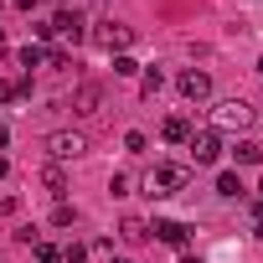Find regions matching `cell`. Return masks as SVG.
<instances>
[{
    "label": "cell",
    "mask_w": 263,
    "mask_h": 263,
    "mask_svg": "<svg viewBox=\"0 0 263 263\" xmlns=\"http://www.w3.org/2000/svg\"><path fill=\"white\" fill-rule=\"evenodd\" d=\"M6 145H11V129H6V124H0V150H6Z\"/></svg>",
    "instance_id": "26"
},
{
    "label": "cell",
    "mask_w": 263,
    "mask_h": 263,
    "mask_svg": "<svg viewBox=\"0 0 263 263\" xmlns=\"http://www.w3.org/2000/svg\"><path fill=\"white\" fill-rule=\"evenodd\" d=\"M114 263H129V258H114Z\"/></svg>",
    "instance_id": "31"
},
{
    "label": "cell",
    "mask_w": 263,
    "mask_h": 263,
    "mask_svg": "<svg viewBox=\"0 0 263 263\" xmlns=\"http://www.w3.org/2000/svg\"><path fill=\"white\" fill-rule=\"evenodd\" d=\"M52 31H57L62 42H83V16H78V11H57V16H52Z\"/></svg>",
    "instance_id": "8"
},
{
    "label": "cell",
    "mask_w": 263,
    "mask_h": 263,
    "mask_svg": "<svg viewBox=\"0 0 263 263\" xmlns=\"http://www.w3.org/2000/svg\"><path fill=\"white\" fill-rule=\"evenodd\" d=\"M135 72H140V62L129 57V52H119V57H114V78H135Z\"/></svg>",
    "instance_id": "16"
},
{
    "label": "cell",
    "mask_w": 263,
    "mask_h": 263,
    "mask_svg": "<svg viewBox=\"0 0 263 263\" xmlns=\"http://www.w3.org/2000/svg\"><path fill=\"white\" fill-rule=\"evenodd\" d=\"M258 72H263V57H258Z\"/></svg>",
    "instance_id": "30"
},
{
    "label": "cell",
    "mask_w": 263,
    "mask_h": 263,
    "mask_svg": "<svg viewBox=\"0 0 263 263\" xmlns=\"http://www.w3.org/2000/svg\"><path fill=\"white\" fill-rule=\"evenodd\" d=\"M11 6H16V11H31V6H36V0H11Z\"/></svg>",
    "instance_id": "27"
},
{
    "label": "cell",
    "mask_w": 263,
    "mask_h": 263,
    "mask_svg": "<svg viewBox=\"0 0 263 263\" xmlns=\"http://www.w3.org/2000/svg\"><path fill=\"white\" fill-rule=\"evenodd\" d=\"M103 108V83H78L72 88V114H98Z\"/></svg>",
    "instance_id": "7"
},
{
    "label": "cell",
    "mask_w": 263,
    "mask_h": 263,
    "mask_svg": "<svg viewBox=\"0 0 263 263\" xmlns=\"http://www.w3.org/2000/svg\"><path fill=\"white\" fill-rule=\"evenodd\" d=\"M47 155L52 160H78V155H88V135H78V129H57V135H47Z\"/></svg>",
    "instance_id": "3"
},
{
    "label": "cell",
    "mask_w": 263,
    "mask_h": 263,
    "mask_svg": "<svg viewBox=\"0 0 263 263\" xmlns=\"http://www.w3.org/2000/svg\"><path fill=\"white\" fill-rule=\"evenodd\" d=\"M181 263H201V258H196V253H181Z\"/></svg>",
    "instance_id": "29"
},
{
    "label": "cell",
    "mask_w": 263,
    "mask_h": 263,
    "mask_svg": "<svg viewBox=\"0 0 263 263\" xmlns=\"http://www.w3.org/2000/svg\"><path fill=\"white\" fill-rule=\"evenodd\" d=\"M6 171H11V160H6V155H0V181H6Z\"/></svg>",
    "instance_id": "28"
},
{
    "label": "cell",
    "mask_w": 263,
    "mask_h": 263,
    "mask_svg": "<svg viewBox=\"0 0 263 263\" xmlns=\"http://www.w3.org/2000/svg\"><path fill=\"white\" fill-rule=\"evenodd\" d=\"M212 119H217V129H248V124H253V108H248L242 98H222V103L212 108Z\"/></svg>",
    "instance_id": "5"
},
{
    "label": "cell",
    "mask_w": 263,
    "mask_h": 263,
    "mask_svg": "<svg viewBox=\"0 0 263 263\" xmlns=\"http://www.w3.org/2000/svg\"><path fill=\"white\" fill-rule=\"evenodd\" d=\"M242 191H248V186H242V181H237L232 171H222V176H217V196H227V201H237Z\"/></svg>",
    "instance_id": "13"
},
{
    "label": "cell",
    "mask_w": 263,
    "mask_h": 263,
    "mask_svg": "<svg viewBox=\"0 0 263 263\" xmlns=\"http://www.w3.org/2000/svg\"><path fill=\"white\" fill-rule=\"evenodd\" d=\"M176 88H181V98H191V103H206V98H212V78H206L201 67L181 72V78H176Z\"/></svg>",
    "instance_id": "6"
},
{
    "label": "cell",
    "mask_w": 263,
    "mask_h": 263,
    "mask_svg": "<svg viewBox=\"0 0 263 263\" xmlns=\"http://www.w3.org/2000/svg\"><path fill=\"white\" fill-rule=\"evenodd\" d=\"M16 98H21V93H16V83H11V78H0V103H16Z\"/></svg>",
    "instance_id": "23"
},
{
    "label": "cell",
    "mask_w": 263,
    "mask_h": 263,
    "mask_svg": "<svg viewBox=\"0 0 263 263\" xmlns=\"http://www.w3.org/2000/svg\"><path fill=\"white\" fill-rule=\"evenodd\" d=\"M145 186H150V196H176V191L191 186V165H176V160L171 165H155V176Z\"/></svg>",
    "instance_id": "1"
},
{
    "label": "cell",
    "mask_w": 263,
    "mask_h": 263,
    "mask_svg": "<svg viewBox=\"0 0 263 263\" xmlns=\"http://www.w3.org/2000/svg\"><path fill=\"white\" fill-rule=\"evenodd\" d=\"M93 42H98V47H103L108 57H119V52H129V42H135V31H129V26H119V21H98Z\"/></svg>",
    "instance_id": "4"
},
{
    "label": "cell",
    "mask_w": 263,
    "mask_h": 263,
    "mask_svg": "<svg viewBox=\"0 0 263 263\" xmlns=\"http://www.w3.org/2000/svg\"><path fill=\"white\" fill-rule=\"evenodd\" d=\"M42 186H47V191H52V196H57V201H62V196H67V176H62V165H57V160H52V165H47V171H42Z\"/></svg>",
    "instance_id": "11"
},
{
    "label": "cell",
    "mask_w": 263,
    "mask_h": 263,
    "mask_svg": "<svg viewBox=\"0 0 263 263\" xmlns=\"http://www.w3.org/2000/svg\"><path fill=\"white\" fill-rule=\"evenodd\" d=\"M160 88H165V72H160V67H150V72L140 78V93H145V98H155Z\"/></svg>",
    "instance_id": "15"
},
{
    "label": "cell",
    "mask_w": 263,
    "mask_h": 263,
    "mask_svg": "<svg viewBox=\"0 0 263 263\" xmlns=\"http://www.w3.org/2000/svg\"><path fill=\"white\" fill-rule=\"evenodd\" d=\"M119 237H124V242H145V237H150L145 217H124V222H119Z\"/></svg>",
    "instance_id": "12"
},
{
    "label": "cell",
    "mask_w": 263,
    "mask_h": 263,
    "mask_svg": "<svg viewBox=\"0 0 263 263\" xmlns=\"http://www.w3.org/2000/svg\"><path fill=\"white\" fill-rule=\"evenodd\" d=\"M83 258H88L83 242H67V248H62V263H83Z\"/></svg>",
    "instance_id": "22"
},
{
    "label": "cell",
    "mask_w": 263,
    "mask_h": 263,
    "mask_svg": "<svg viewBox=\"0 0 263 263\" xmlns=\"http://www.w3.org/2000/svg\"><path fill=\"white\" fill-rule=\"evenodd\" d=\"M129 186H135L129 171H114V176H108V196H129Z\"/></svg>",
    "instance_id": "17"
},
{
    "label": "cell",
    "mask_w": 263,
    "mask_h": 263,
    "mask_svg": "<svg viewBox=\"0 0 263 263\" xmlns=\"http://www.w3.org/2000/svg\"><path fill=\"white\" fill-rule=\"evenodd\" d=\"M232 155H237V165H258V160H263V150H258L253 140H237V145H232Z\"/></svg>",
    "instance_id": "14"
},
{
    "label": "cell",
    "mask_w": 263,
    "mask_h": 263,
    "mask_svg": "<svg viewBox=\"0 0 263 263\" xmlns=\"http://www.w3.org/2000/svg\"><path fill=\"white\" fill-rule=\"evenodd\" d=\"M253 227H263V196L253 201Z\"/></svg>",
    "instance_id": "25"
},
{
    "label": "cell",
    "mask_w": 263,
    "mask_h": 263,
    "mask_svg": "<svg viewBox=\"0 0 263 263\" xmlns=\"http://www.w3.org/2000/svg\"><path fill=\"white\" fill-rule=\"evenodd\" d=\"M42 62H47V47H36V42L21 47V67H42Z\"/></svg>",
    "instance_id": "18"
},
{
    "label": "cell",
    "mask_w": 263,
    "mask_h": 263,
    "mask_svg": "<svg viewBox=\"0 0 263 263\" xmlns=\"http://www.w3.org/2000/svg\"><path fill=\"white\" fill-rule=\"evenodd\" d=\"M155 237H160L165 248H181V253H186V242H191V227H186V222H155Z\"/></svg>",
    "instance_id": "9"
},
{
    "label": "cell",
    "mask_w": 263,
    "mask_h": 263,
    "mask_svg": "<svg viewBox=\"0 0 263 263\" xmlns=\"http://www.w3.org/2000/svg\"><path fill=\"white\" fill-rule=\"evenodd\" d=\"M72 222H78V212H72L67 201H57V206H52V227H72Z\"/></svg>",
    "instance_id": "19"
},
{
    "label": "cell",
    "mask_w": 263,
    "mask_h": 263,
    "mask_svg": "<svg viewBox=\"0 0 263 263\" xmlns=\"http://www.w3.org/2000/svg\"><path fill=\"white\" fill-rule=\"evenodd\" d=\"M31 31H36V47H42V42H52V36H57V31H52V21H36V26H31Z\"/></svg>",
    "instance_id": "24"
},
{
    "label": "cell",
    "mask_w": 263,
    "mask_h": 263,
    "mask_svg": "<svg viewBox=\"0 0 263 263\" xmlns=\"http://www.w3.org/2000/svg\"><path fill=\"white\" fill-rule=\"evenodd\" d=\"M160 135H165L171 145H186V140H191V119H181V114L165 119V124H160Z\"/></svg>",
    "instance_id": "10"
},
{
    "label": "cell",
    "mask_w": 263,
    "mask_h": 263,
    "mask_svg": "<svg viewBox=\"0 0 263 263\" xmlns=\"http://www.w3.org/2000/svg\"><path fill=\"white\" fill-rule=\"evenodd\" d=\"M0 36H6V26H0Z\"/></svg>",
    "instance_id": "32"
},
{
    "label": "cell",
    "mask_w": 263,
    "mask_h": 263,
    "mask_svg": "<svg viewBox=\"0 0 263 263\" xmlns=\"http://www.w3.org/2000/svg\"><path fill=\"white\" fill-rule=\"evenodd\" d=\"M186 150H191L196 165H217V160H222V135H217V129H191Z\"/></svg>",
    "instance_id": "2"
},
{
    "label": "cell",
    "mask_w": 263,
    "mask_h": 263,
    "mask_svg": "<svg viewBox=\"0 0 263 263\" xmlns=\"http://www.w3.org/2000/svg\"><path fill=\"white\" fill-rule=\"evenodd\" d=\"M36 248V263H62V248L57 242H31Z\"/></svg>",
    "instance_id": "20"
},
{
    "label": "cell",
    "mask_w": 263,
    "mask_h": 263,
    "mask_svg": "<svg viewBox=\"0 0 263 263\" xmlns=\"http://www.w3.org/2000/svg\"><path fill=\"white\" fill-rule=\"evenodd\" d=\"M145 145H150V140L140 135V129H129V135H124V150H129V155H145Z\"/></svg>",
    "instance_id": "21"
}]
</instances>
